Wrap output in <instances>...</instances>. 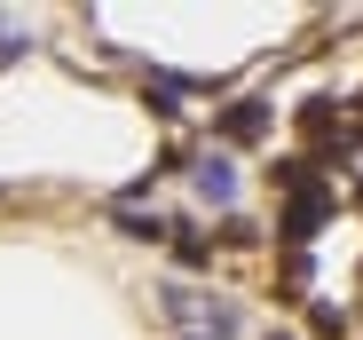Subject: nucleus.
<instances>
[{"instance_id":"1","label":"nucleus","mask_w":363,"mask_h":340,"mask_svg":"<svg viewBox=\"0 0 363 340\" xmlns=\"http://www.w3.org/2000/svg\"><path fill=\"white\" fill-rule=\"evenodd\" d=\"M190 182H198V198H206V206H237V158L198 150V158H190Z\"/></svg>"},{"instance_id":"2","label":"nucleus","mask_w":363,"mask_h":340,"mask_svg":"<svg viewBox=\"0 0 363 340\" xmlns=\"http://www.w3.org/2000/svg\"><path fill=\"white\" fill-rule=\"evenodd\" d=\"M221 135H229V143H261V135H269V103H229V111H221Z\"/></svg>"},{"instance_id":"3","label":"nucleus","mask_w":363,"mask_h":340,"mask_svg":"<svg viewBox=\"0 0 363 340\" xmlns=\"http://www.w3.org/2000/svg\"><path fill=\"white\" fill-rule=\"evenodd\" d=\"M166 238H174V261H182V269H206V261H213V246L198 238V221H174Z\"/></svg>"},{"instance_id":"4","label":"nucleus","mask_w":363,"mask_h":340,"mask_svg":"<svg viewBox=\"0 0 363 340\" xmlns=\"http://www.w3.org/2000/svg\"><path fill=\"white\" fill-rule=\"evenodd\" d=\"M118 230H127V238H166V221H158V214H150V221H143V214H118Z\"/></svg>"},{"instance_id":"5","label":"nucleus","mask_w":363,"mask_h":340,"mask_svg":"<svg viewBox=\"0 0 363 340\" xmlns=\"http://www.w3.org/2000/svg\"><path fill=\"white\" fill-rule=\"evenodd\" d=\"M269 340H284V332H269Z\"/></svg>"}]
</instances>
